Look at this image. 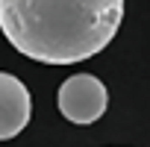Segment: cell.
Wrapping results in <instances>:
<instances>
[{
  "label": "cell",
  "instance_id": "3957f363",
  "mask_svg": "<svg viewBox=\"0 0 150 147\" xmlns=\"http://www.w3.org/2000/svg\"><path fill=\"white\" fill-rule=\"evenodd\" d=\"M30 112H33V100L27 86L18 77L0 71V141L15 138L30 124Z\"/></svg>",
  "mask_w": 150,
  "mask_h": 147
},
{
  "label": "cell",
  "instance_id": "7a4b0ae2",
  "mask_svg": "<svg viewBox=\"0 0 150 147\" xmlns=\"http://www.w3.org/2000/svg\"><path fill=\"white\" fill-rule=\"evenodd\" d=\"M56 106L71 124L86 127V124H94L97 118H103V112L109 106V91L94 74H74L59 86Z\"/></svg>",
  "mask_w": 150,
  "mask_h": 147
},
{
  "label": "cell",
  "instance_id": "6da1fadb",
  "mask_svg": "<svg viewBox=\"0 0 150 147\" xmlns=\"http://www.w3.org/2000/svg\"><path fill=\"white\" fill-rule=\"evenodd\" d=\"M124 21V0H0L9 44L44 65L97 56Z\"/></svg>",
  "mask_w": 150,
  "mask_h": 147
}]
</instances>
